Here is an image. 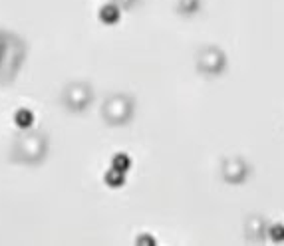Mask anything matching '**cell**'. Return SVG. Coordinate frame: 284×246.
Masks as SVG:
<instances>
[{"label": "cell", "mask_w": 284, "mask_h": 246, "mask_svg": "<svg viewBox=\"0 0 284 246\" xmlns=\"http://www.w3.org/2000/svg\"><path fill=\"white\" fill-rule=\"evenodd\" d=\"M270 234H272V240H284V226H280V225L272 226Z\"/></svg>", "instance_id": "obj_1"}]
</instances>
